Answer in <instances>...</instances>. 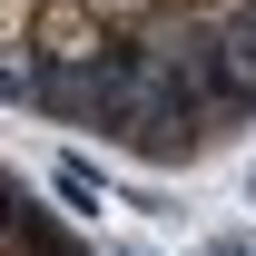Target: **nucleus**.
<instances>
[{
	"mask_svg": "<svg viewBox=\"0 0 256 256\" xmlns=\"http://www.w3.org/2000/svg\"><path fill=\"white\" fill-rule=\"evenodd\" d=\"M0 256H128L108 226H89L10 138H0Z\"/></svg>",
	"mask_w": 256,
	"mask_h": 256,
	"instance_id": "nucleus-2",
	"label": "nucleus"
},
{
	"mask_svg": "<svg viewBox=\"0 0 256 256\" xmlns=\"http://www.w3.org/2000/svg\"><path fill=\"white\" fill-rule=\"evenodd\" d=\"M0 118L197 178L256 138V0H0Z\"/></svg>",
	"mask_w": 256,
	"mask_h": 256,
	"instance_id": "nucleus-1",
	"label": "nucleus"
}]
</instances>
